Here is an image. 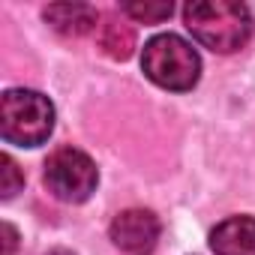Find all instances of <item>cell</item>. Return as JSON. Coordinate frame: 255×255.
<instances>
[{
    "instance_id": "obj_1",
    "label": "cell",
    "mask_w": 255,
    "mask_h": 255,
    "mask_svg": "<svg viewBox=\"0 0 255 255\" xmlns=\"http://www.w3.org/2000/svg\"><path fill=\"white\" fill-rule=\"evenodd\" d=\"M189 33L210 51L231 54L252 36V12L234 0H195L183 9Z\"/></svg>"
},
{
    "instance_id": "obj_2",
    "label": "cell",
    "mask_w": 255,
    "mask_h": 255,
    "mask_svg": "<svg viewBox=\"0 0 255 255\" xmlns=\"http://www.w3.org/2000/svg\"><path fill=\"white\" fill-rule=\"evenodd\" d=\"M54 129V105L39 90H6L0 99V135L18 147H36L48 141Z\"/></svg>"
},
{
    "instance_id": "obj_3",
    "label": "cell",
    "mask_w": 255,
    "mask_h": 255,
    "mask_svg": "<svg viewBox=\"0 0 255 255\" xmlns=\"http://www.w3.org/2000/svg\"><path fill=\"white\" fill-rule=\"evenodd\" d=\"M141 69L144 75L165 87V90H192L201 75V57L198 51L177 33H159L144 42L141 51Z\"/></svg>"
},
{
    "instance_id": "obj_4",
    "label": "cell",
    "mask_w": 255,
    "mask_h": 255,
    "mask_svg": "<svg viewBox=\"0 0 255 255\" xmlns=\"http://www.w3.org/2000/svg\"><path fill=\"white\" fill-rule=\"evenodd\" d=\"M96 180L99 174L93 159L78 147H57L45 159V186L54 198L66 204L87 201L96 189Z\"/></svg>"
},
{
    "instance_id": "obj_5",
    "label": "cell",
    "mask_w": 255,
    "mask_h": 255,
    "mask_svg": "<svg viewBox=\"0 0 255 255\" xmlns=\"http://www.w3.org/2000/svg\"><path fill=\"white\" fill-rule=\"evenodd\" d=\"M159 234H162L159 219L150 210H138V207L117 213L114 222H111L114 246L129 252V255H150L159 243Z\"/></svg>"
},
{
    "instance_id": "obj_6",
    "label": "cell",
    "mask_w": 255,
    "mask_h": 255,
    "mask_svg": "<svg viewBox=\"0 0 255 255\" xmlns=\"http://www.w3.org/2000/svg\"><path fill=\"white\" fill-rule=\"evenodd\" d=\"M210 249L216 255H255V219L228 216L210 231Z\"/></svg>"
},
{
    "instance_id": "obj_7",
    "label": "cell",
    "mask_w": 255,
    "mask_h": 255,
    "mask_svg": "<svg viewBox=\"0 0 255 255\" xmlns=\"http://www.w3.org/2000/svg\"><path fill=\"white\" fill-rule=\"evenodd\" d=\"M45 21L63 36H84L96 27L99 15L93 6H84V3H54L45 9Z\"/></svg>"
},
{
    "instance_id": "obj_8",
    "label": "cell",
    "mask_w": 255,
    "mask_h": 255,
    "mask_svg": "<svg viewBox=\"0 0 255 255\" xmlns=\"http://www.w3.org/2000/svg\"><path fill=\"white\" fill-rule=\"evenodd\" d=\"M99 42H102V48H105L111 57L126 60V57L132 54V48H135V30H132L129 24L117 21V18H108V21L102 24V36H99Z\"/></svg>"
},
{
    "instance_id": "obj_9",
    "label": "cell",
    "mask_w": 255,
    "mask_h": 255,
    "mask_svg": "<svg viewBox=\"0 0 255 255\" xmlns=\"http://www.w3.org/2000/svg\"><path fill=\"white\" fill-rule=\"evenodd\" d=\"M120 9L126 15H132L135 21H144V24H156V21L171 15V3H123Z\"/></svg>"
},
{
    "instance_id": "obj_10",
    "label": "cell",
    "mask_w": 255,
    "mask_h": 255,
    "mask_svg": "<svg viewBox=\"0 0 255 255\" xmlns=\"http://www.w3.org/2000/svg\"><path fill=\"white\" fill-rule=\"evenodd\" d=\"M0 165H3V198H12L21 186V174H18V165L12 162V156H3L0 159Z\"/></svg>"
},
{
    "instance_id": "obj_11",
    "label": "cell",
    "mask_w": 255,
    "mask_h": 255,
    "mask_svg": "<svg viewBox=\"0 0 255 255\" xmlns=\"http://www.w3.org/2000/svg\"><path fill=\"white\" fill-rule=\"evenodd\" d=\"M3 231H6V255H12V246H15V231H12V225H3Z\"/></svg>"
}]
</instances>
